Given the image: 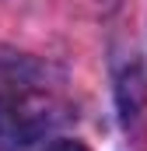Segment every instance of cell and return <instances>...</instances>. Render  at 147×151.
Segmentation results:
<instances>
[{
	"label": "cell",
	"instance_id": "cell-1",
	"mask_svg": "<svg viewBox=\"0 0 147 151\" xmlns=\"http://www.w3.org/2000/svg\"><path fill=\"white\" fill-rule=\"evenodd\" d=\"M46 151H88V148H84L81 141H53Z\"/></svg>",
	"mask_w": 147,
	"mask_h": 151
}]
</instances>
